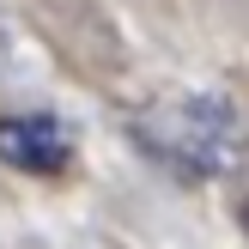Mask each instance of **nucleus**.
Returning <instances> with one entry per match:
<instances>
[{
	"label": "nucleus",
	"mask_w": 249,
	"mask_h": 249,
	"mask_svg": "<svg viewBox=\"0 0 249 249\" xmlns=\"http://www.w3.org/2000/svg\"><path fill=\"white\" fill-rule=\"evenodd\" d=\"M134 146L182 182H225L249 164V116L225 91H164L134 109Z\"/></svg>",
	"instance_id": "1"
},
{
	"label": "nucleus",
	"mask_w": 249,
	"mask_h": 249,
	"mask_svg": "<svg viewBox=\"0 0 249 249\" xmlns=\"http://www.w3.org/2000/svg\"><path fill=\"white\" fill-rule=\"evenodd\" d=\"M0 164L24 177H61L73 164V128L49 109H12L0 116Z\"/></svg>",
	"instance_id": "2"
},
{
	"label": "nucleus",
	"mask_w": 249,
	"mask_h": 249,
	"mask_svg": "<svg viewBox=\"0 0 249 249\" xmlns=\"http://www.w3.org/2000/svg\"><path fill=\"white\" fill-rule=\"evenodd\" d=\"M237 219H243V225H249V201H243V213H237Z\"/></svg>",
	"instance_id": "3"
},
{
	"label": "nucleus",
	"mask_w": 249,
	"mask_h": 249,
	"mask_svg": "<svg viewBox=\"0 0 249 249\" xmlns=\"http://www.w3.org/2000/svg\"><path fill=\"white\" fill-rule=\"evenodd\" d=\"M0 43H6V31H0Z\"/></svg>",
	"instance_id": "4"
}]
</instances>
